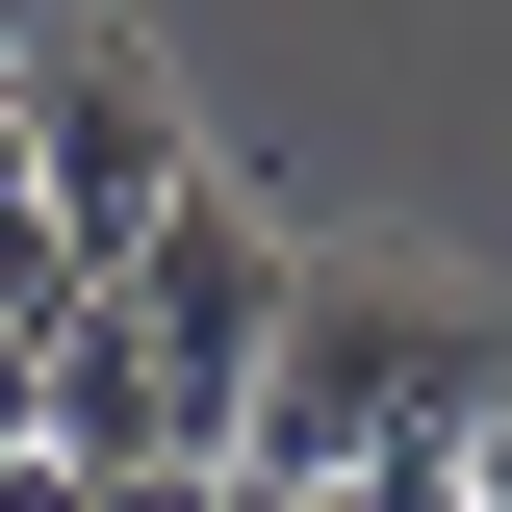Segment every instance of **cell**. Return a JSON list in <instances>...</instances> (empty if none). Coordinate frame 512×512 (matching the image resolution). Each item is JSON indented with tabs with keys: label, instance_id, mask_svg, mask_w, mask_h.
<instances>
[{
	"label": "cell",
	"instance_id": "10",
	"mask_svg": "<svg viewBox=\"0 0 512 512\" xmlns=\"http://www.w3.org/2000/svg\"><path fill=\"white\" fill-rule=\"evenodd\" d=\"M205 487H231V512H333V487H256V461H205Z\"/></svg>",
	"mask_w": 512,
	"mask_h": 512
},
{
	"label": "cell",
	"instance_id": "7",
	"mask_svg": "<svg viewBox=\"0 0 512 512\" xmlns=\"http://www.w3.org/2000/svg\"><path fill=\"white\" fill-rule=\"evenodd\" d=\"M77 512H231L205 461H77Z\"/></svg>",
	"mask_w": 512,
	"mask_h": 512
},
{
	"label": "cell",
	"instance_id": "4",
	"mask_svg": "<svg viewBox=\"0 0 512 512\" xmlns=\"http://www.w3.org/2000/svg\"><path fill=\"white\" fill-rule=\"evenodd\" d=\"M52 461H180V410H154V333H128V308H52Z\"/></svg>",
	"mask_w": 512,
	"mask_h": 512
},
{
	"label": "cell",
	"instance_id": "5",
	"mask_svg": "<svg viewBox=\"0 0 512 512\" xmlns=\"http://www.w3.org/2000/svg\"><path fill=\"white\" fill-rule=\"evenodd\" d=\"M0 308H26V333H52V308H103V256L52 231V180H26V154H0Z\"/></svg>",
	"mask_w": 512,
	"mask_h": 512
},
{
	"label": "cell",
	"instance_id": "6",
	"mask_svg": "<svg viewBox=\"0 0 512 512\" xmlns=\"http://www.w3.org/2000/svg\"><path fill=\"white\" fill-rule=\"evenodd\" d=\"M333 512H487V436H410V461H333Z\"/></svg>",
	"mask_w": 512,
	"mask_h": 512
},
{
	"label": "cell",
	"instance_id": "3",
	"mask_svg": "<svg viewBox=\"0 0 512 512\" xmlns=\"http://www.w3.org/2000/svg\"><path fill=\"white\" fill-rule=\"evenodd\" d=\"M0 154L52 180V231L103 256V282H128V231H154V205L205 180V128H180V77L128 52V26H52V52H0Z\"/></svg>",
	"mask_w": 512,
	"mask_h": 512
},
{
	"label": "cell",
	"instance_id": "2",
	"mask_svg": "<svg viewBox=\"0 0 512 512\" xmlns=\"http://www.w3.org/2000/svg\"><path fill=\"white\" fill-rule=\"evenodd\" d=\"M282 282H308V256L256 231V180H231V154H205V180L154 205V231H128V282H103V308L154 333V410H180V461H231V436H256V359H282Z\"/></svg>",
	"mask_w": 512,
	"mask_h": 512
},
{
	"label": "cell",
	"instance_id": "9",
	"mask_svg": "<svg viewBox=\"0 0 512 512\" xmlns=\"http://www.w3.org/2000/svg\"><path fill=\"white\" fill-rule=\"evenodd\" d=\"M0 512H77V461H52V436H0Z\"/></svg>",
	"mask_w": 512,
	"mask_h": 512
},
{
	"label": "cell",
	"instance_id": "1",
	"mask_svg": "<svg viewBox=\"0 0 512 512\" xmlns=\"http://www.w3.org/2000/svg\"><path fill=\"white\" fill-rule=\"evenodd\" d=\"M410 436H512V308L487 282H410V256H308L231 461L256 487H333V461H410Z\"/></svg>",
	"mask_w": 512,
	"mask_h": 512
},
{
	"label": "cell",
	"instance_id": "8",
	"mask_svg": "<svg viewBox=\"0 0 512 512\" xmlns=\"http://www.w3.org/2000/svg\"><path fill=\"white\" fill-rule=\"evenodd\" d=\"M0 436H52V333H26V308H0Z\"/></svg>",
	"mask_w": 512,
	"mask_h": 512
}]
</instances>
